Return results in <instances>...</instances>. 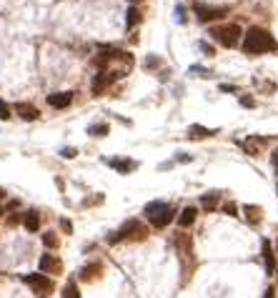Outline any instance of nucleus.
Wrapping results in <instances>:
<instances>
[{
    "mask_svg": "<svg viewBox=\"0 0 278 298\" xmlns=\"http://www.w3.org/2000/svg\"><path fill=\"white\" fill-rule=\"evenodd\" d=\"M0 216H3V205H0Z\"/></svg>",
    "mask_w": 278,
    "mask_h": 298,
    "instance_id": "35",
    "label": "nucleus"
},
{
    "mask_svg": "<svg viewBox=\"0 0 278 298\" xmlns=\"http://www.w3.org/2000/svg\"><path fill=\"white\" fill-rule=\"evenodd\" d=\"M211 38L218 43V46H223V48H236L238 43H241V38H243V31L238 25H218V28H211Z\"/></svg>",
    "mask_w": 278,
    "mask_h": 298,
    "instance_id": "4",
    "label": "nucleus"
},
{
    "mask_svg": "<svg viewBox=\"0 0 278 298\" xmlns=\"http://www.w3.org/2000/svg\"><path fill=\"white\" fill-rule=\"evenodd\" d=\"M143 213H145V218L151 220L153 228H166L168 223L173 220V216H175V211L166 201H151L148 205L143 208Z\"/></svg>",
    "mask_w": 278,
    "mask_h": 298,
    "instance_id": "2",
    "label": "nucleus"
},
{
    "mask_svg": "<svg viewBox=\"0 0 278 298\" xmlns=\"http://www.w3.org/2000/svg\"><path fill=\"white\" fill-rule=\"evenodd\" d=\"M243 213H246V218H248V223H251V226H258V223H261V208L258 205H243Z\"/></svg>",
    "mask_w": 278,
    "mask_h": 298,
    "instance_id": "17",
    "label": "nucleus"
},
{
    "mask_svg": "<svg viewBox=\"0 0 278 298\" xmlns=\"http://www.w3.org/2000/svg\"><path fill=\"white\" fill-rule=\"evenodd\" d=\"M196 218H198V208L188 205V208H183V211H181V218H178V223H181L183 228H188V226H193V223H196Z\"/></svg>",
    "mask_w": 278,
    "mask_h": 298,
    "instance_id": "15",
    "label": "nucleus"
},
{
    "mask_svg": "<svg viewBox=\"0 0 278 298\" xmlns=\"http://www.w3.org/2000/svg\"><path fill=\"white\" fill-rule=\"evenodd\" d=\"M63 298H80V291H78V283H76V281H68V283H65Z\"/></svg>",
    "mask_w": 278,
    "mask_h": 298,
    "instance_id": "22",
    "label": "nucleus"
},
{
    "mask_svg": "<svg viewBox=\"0 0 278 298\" xmlns=\"http://www.w3.org/2000/svg\"><path fill=\"white\" fill-rule=\"evenodd\" d=\"M23 281H25L28 286L33 288V293H38V296H50L53 288H55V283H53L46 273H28V276H23Z\"/></svg>",
    "mask_w": 278,
    "mask_h": 298,
    "instance_id": "5",
    "label": "nucleus"
},
{
    "mask_svg": "<svg viewBox=\"0 0 278 298\" xmlns=\"http://www.w3.org/2000/svg\"><path fill=\"white\" fill-rule=\"evenodd\" d=\"M61 226H63V231H65V233H70V231H73V226H70V220H65V218L61 220Z\"/></svg>",
    "mask_w": 278,
    "mask_h": 298,
    "instance_id": "29",
    "label": "nucleus"
},
{
    "mask_svg": "<svg viewBox=\"0 0 278 298\" xmlns=\"http://www.w3.org/2000/svg\"><path fill=\"white\" fill-rule=\"evenodd\" d=\"M263 298H276V288H268L266 293H263Z\"/></svg>",
    "mask_w": 278,
    "mask_h": 298,
    "instance_id": "32",
    "label": "nucleus"
},
{
    "mask_svg": "<svg viewBox=\"0 0 278 298\" xmlns=\"http://www.w3.org/2000/svg\"><path fill=\"white\" fill-rule=\"evenodd\" d=\"M155 65H160V61H158L155 55H148V58H145V68H155Z\"/></svg>",
    "mask_w": 278,
    "mask_h": 298,
    "instance_id": "27",
    "label": "nucleus"
},
{
    "mask_svg": "<svg viewBox=\"0 0 278 298\" xmlns=\"http://www.w3.org/2000/svg\"><path fill=\"white\" fill-rule=\"evenodd\" d=\"M193 13H196V18L201 23H211V20H218V18H223L228 8H216V5H206V3H196L193 5Z\"/></svg>",
    "mask_w": 278,
    "mask_h": 298,
    "instance_id": "6",
    "label": "nucleus"
},
{
    "mask_svg": "<svg viewBox=\"0 0 278 298\" xmlns=\"http://www.w3.org/2000/svg\"><path fill=\"white\" fill-rule=\"evenodd\" d=\"M241 48H243L246 55H263V53L276 50L278 43H276V38H273L268 31H263V28L253 25V28H248V31L243 33Z\"/></svg>",
    "mask_w": 278,
    "mask_h": 298,
    "instance_id": "1",
    "label": "nucleus"
},
{
    "mask_svg": "<svg viewBox=\"0 0 278 298\" xmlns=\"http://www.w3.org/2000/svg\"><path fill=\"white\" fill-rule=\"evenodd\" d=\"M13 110H15L23 121H38V118H40V113H38V108L33 106V103H15Z\"/></svg>",
    "mask_w": 278,
    "mask_h": 298,
    "instance_id": "10",
    "label": "nucleus"
},
{
    "mask_svg": "<svg viewBox=\"0 0 278 298\" xmlns=\"http://www.w3.org/2000/svg\"><path fill=\"white\" fill-rule=\"evenodd\" d=\"M130 3H140V0H130Z\"/></svg>",
    "mask_w": 278,
    "mask_h": 298,
    "instance_id": "36",
    "label": "nucleus"
},
{
    "mask_svg": "<svg viewBox=\"0 0 278 298\" xmlns=\"http://www.w3.org/2000/svg\"><path fill=\"white\" fill-rule=\"evenodd\" d=\"M263 143H268V138H258V136H251L246 143H243V148H246V153L248 156H258V151H261V145Z\"/></svg>",
    "mask_w": 278,
    "mask_h": 298,
    "instance_id": "16",
    "label": "nucleus"
},
{
    "mask_svg": "<svg viewBox=\"0 0 278 298\" xmlns=\"http://www.w3.org/2000/svg\"><path fill=\"white\" fill-rule=\"evenodd\" d=\"M70 103H73V93H70V91L50 93V95H48V106H50V108H58V110H61V108H68Z\"/></svg>",
    "mask_w": 278,
    "mask_h": 298,
    "instance_id": "11",
    "label": "nucleus"
},
{
    "mask_svg": "<svg viewBox=\"0 0 278 298\" xmlns=\"http://www.w3.org/2000/svg\"><path fill=\"white\" fill-rule=\"evenodd\" d=\"M221 91H226V93H236V88H233V85H221Z\"/></svg>",
    "mask_w": 278,
    "mask_h": 298,
    "instance_id": "33",
    "label": "nucleus"
},
{
    "mask_svg": "<svg viewBox=\"0 0 278 298\" xmlns=\"http://www.w3.org/2000/svg\"><path fill=\"white\" fill-rule=\"evenodd\" d=\"M23 226L28 228V233H38V228H40V216H38V211H28V213L23 216Z\"/></svg>",
    "mask_w": 278,
    "mask_h": 298,
    "instance_id": "14",
    "label": "nucleus"
},
{
    "mask_svg": "<svg viewBox=\"0 0 278 298\" xmlns=\"http://www.w3.org/2000/svg\"><path fill=\"white\" fill-rule=\"evenodd\" d=\"M106 163H108L110 168H115L118 173H123V175H125V173H133V171L138 168V163L130 160V158H108Z\"/></svg>",
    "mask_w": 278,
    "mask_h": 298,
    "instance_id": "9",
    "label": "nucleus"
},
{
    "mask_svg": "<svg viewBox=\"0 0 278 298\" xmlns=\"http://www.w3.org/2000/svg\"><path fill=\"white\" fill-rule=\"evenodd\" d=\"M140 23V10L138 8H128V16H125V25L128 28H136Z\"/></svg>",
    "mask_w": 278,
    "mask_h": 298,
    "instance_id": "21",
    "label": "nucleus"
},
{
    "mask_svg": "<svg viewBox=\"0 0 278 298\" xmlns=\"http://www.w3.org/2000/svg\"><path fill=\"white\" fill-rule=\"evenodd\" d=\"M10 115H13V108L8 106V103H5L3 98H0V121H8Z\"/></svg>",
    "mask_w": 278,
    "mask_h": 298,
    "instance_id": "24",
    "label": "nucleus"
},
{
    "mask_svg": "<svg viewBox=\"0 0 278 298\" xmlns=\"http://www.w3.org/2000/svg\"><path fill=\"white\" fill-rule=\"evenodd\" d=\"M223 213H228V216H238V208H236V203H231V201H228V203L223 205Z\"/></svg>",
    "mask_w": 278,
    "mask_h": 298,
    "instance_id": "25",
    "label": "nucleus"
},
{
    "mask_svg": "<svg viewBox=\"0 0 278 298\" xmlns=\"http://www.w3.org/2000/svg\"><path fill=\"white\" fill-rule=\"evenodd\" d=\"M145 235H148V228H145L138 218H130L108 238V243H118V241H125V238H130V241H143Z\"/></svg>",
    "mask_w": 278,
    "mask_h": 298,
    "instance_id": "3",
    "label": "nucleus"
},
{
    "mask_svg": "<svg viewBox=\"0 0 278 298\" xmlns=\"http://www.w3.org/2000/svg\"><path fill=\"white\" fill-rule=\"evenodd\" d=\"M263 263H266V271L268 273L276 271V251H273L271 241H263Z\"/></svg>",
    "mask_w": 278,
    "mask_h": 298,
    "instance_id": "13",
    "label": "nucleus"
},
{
    "mask_svg": "<svg viewBox=\"0 0 278 298\" xmlns=\"http://www.w3.org/2000/svg\"><path fill=\"white\" fill-rule=\"evenodd\" d=\"M276 251H278V238H276Z\"/></svg>",
    "mask_w": 278,
    "mask_h": 298,
    "instance_id": "34",
    "label": "nucleus"
},
{
    "mask_svg": "<svg viewBox=\"0 0 278 298\" xmlns=\"http://www.w3.org/2000/svg\"><path fill=\"white\" fill-rule=\"evenodd\" d=\"M201 48H203V50H206V55H213V48L208 46V43H201Z\"/></svg>",
    "mask_w": 278,
    "mask_h": 298,
    "instance_id": "31",
    "label": "nucleus"
},
{
    "mask_svg": "<svg viewBox=\"0 0 278 298\" xmlns=\"http://www.w3.org/2000/svg\"><path fill=\"white\" fill-rule=\"evenodd\" d=\"M43 243H46V248H58V235L53 231L43 233Z\"/></svg>",
    "mask_w": 278,
    "mask_h": 298,
    "instance_id": "23",
    "label": "nucleus"
},
{
    "mask_svg": "<svg viewBox=\"0 0 278 298\" xmlns=\"http://www.w3.org/2000/svg\"><path fill=\"white\" fill-rule=\"evenodd\" d=\"M63 271V263H61V258L58 256H53V253H43L40 256V273H50V276H55V273H61Z\"/></svg>",
    "mask_w": 278,
    "mask_h": 298,
    "instance_id": "7",
    "label": "nucleus"
},
{
    "mask_svg": "<svg viewBox=\"0 0 278 298\" xmlns=\"http://www.w3.org/2000/svg\"><path fill=\"white\" fill-rule=\"evenodd\" d=\"M115 78L110 76V73L108 70H100L98 73V76L93 78V85H91V91H93V95H103L106 91H108V85L113 83Z\"/></svg>",
    "mask_w": 278,
    "mask_h": 298,
    "instance_id": "8",
    "label": "nucleus"
},
{
    "mask_svg": "<svg viewBox=\"0 0 278 298\" xmlns=\"http://www.w3.org/2000/svg\"><path fill=\"white\" fill-rule=\"evenodd\" d=\"M213 130H208L206 125H191L188 128V138H211Z\"/></svg>",
    "mask_w": 278,
    "mask_h": 298,
    "instance_id": "19",
    "label": "nucleus"
},
{
    "mask_svg": "<svg viewBox=\"0 0 278 298\" xmlns=\"http://www.w3.org/2000/svg\"><path fill=\"white\" fill-rule=\"evenodd\" d=\"M76 153H78L76 148H63V151H61V156H63V158H76Z\"/></svg>",
    "mask_w": 278,
    "mask_h": 298,
    "instance_id": "28",
    "label": "nucleus"
},
{
    "mask_svg": "<svg viewBox=\"0 0 278 298\" xmlns=\"http://www.w3.org/2000/svg\"><path fill=\"white\" fill-rule=\"evenodd\" d=\"M218 201H221V196H218L216 190H211V193H203V196H201V208H203L206 213H213L216 208H218Z\"/></svg>",
    "mask_w": 278,
    "mask_h": 298,
    "instance_id": "12",
    "label": "nucleus"
},
{
    "mask_svg": "<svg viewBox=\"0 0 278 298\" xmlns=\"http://www.w3.org/2000/svg\"><path fill=\"white\" fill-rule=\"evenodd\" d=\"M271 160H273V168H276V173H278V148L273 151V158H271Z\"/></svg>",
    "mask_w": 278,
    "mask_h": 298,
    "instance_id": "30",
    "label": "nucleus"
},
{
    "mask_svg": "<svg viewBox=\"0 0 278 298\" xmlns=\"http://www.w3.org/2000/svg\"><path fill=\"white\" fill-rule=\"evenodd\" d=\"M108 123H93L91 128H88V133H91L93 138H103V136H108Z\"/></svg>",
    "mask_w": 278,
    "mask_h": 298,
    "instance_id": "20",
    "label": "nucleus"
},
{
    "mask_svg": "<svg viewBox=\"0 0 278 298\" xmlns=\"http://www.w3.org/2000/svg\"><path fill=\"white\" fill-rule=\"evenodd\" d=\"M241 106H243V108H253L256 100H253L251 95H243V98H241Z\"/></svg>",
    "mask_w": 278,
    "mask_h": 298,
    "instance_id": "26",
    "label": "nucleus"
},
{
    "mask_svg": "<svg viewBox=\"0 0 278 298\" xmlns=\"http://www.w3.org/2000/svg\"><path fill=\"white\" fill-rule=\"evenodd\" d=\"M100 268H103L100 263H88L83 271H80V278H83V281H93V278L100 273Z\"/></svg>",
    "mask_w": 278,
    "mask_h": 298,
    "instance_id": "18",
    "label": "nucleus"
}]
</instances>
